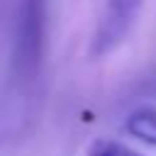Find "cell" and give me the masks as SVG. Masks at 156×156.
<instances>
[{
	"label": "cell",
	"mask_w": 156,
	"mask_h": 156,
	"mask_svg": "<svg viewBox=\"0 0 156 156\" xmlns=\"http://www.w3.org/2000/svg\"><path fill=\"white\" fill-rule=\"evenodd\" d=\"M141 2L144 0H107L93 39V56L110 54L115 46L122 44L141 10Z\"/></svg>",
	"instance_id": "cell-1"
},
{
	"label": "cell",
	"mask_w": 156,
	"mask_h": 156,
	"mask_svg": "<svg viewBox=\"0 0 156 156\" xmlns=\"http://www.w3.org/2000/svg\"><path fill=\"white\" fill-rule=\"evenodd\" d=\"M41 5L44 0H27L24 2V17H22V32H20V46L24 49L20 61H37L39 37H41Z\"/></svg>",
	"instance_id": "cell-2"
},
{
	"label": "cell",
	"mask_w": 156,
	"mask_h": 156,
	"mask_svg": "<svg viewBox=\"0 0 156 156\" xmlns=\"http://www.w3.org/2000/svg\"><path fill=\"white\" fill-rule=\"evenodd\" d=\"M124 132L156 149V107L144 105V107L132 110L124 119Z\"/></svg>",
	"instance_id": "cell-3"
},
{
	"label": "cell",
	"mask_w": 156,
	"mask_h": 156,
	"mask_svg": "<svg viewBox=\"0 0 156 156\" xmlns=\"http://www.w3.org/2000/svg\"><path fill=\"white\" fill-rule=\"evenodd\" d=\"M85 156H144L136 149L117 141V139H107V136H98L88 144Z\"/></svg>",
	"instance_id": "cell-4"
}]
</instances>
